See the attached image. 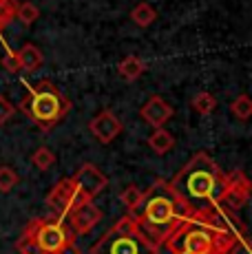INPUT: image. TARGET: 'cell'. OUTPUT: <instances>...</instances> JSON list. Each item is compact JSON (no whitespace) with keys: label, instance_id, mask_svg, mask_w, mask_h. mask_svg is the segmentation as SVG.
<instances>
[{"label":"cell","instance_id":"obj_6","mask_svg":"<svg viewBox=\"0 0 252 254\" xmlns=\"http://www.w3.org/2000/svg\"><path fill=\"white\" fill-rule=\"evenodd\" d=\"M25 232L31 234V239L42 248L47 254H58L66 243L75 241V234L71 228H66L64 219L53 214V217H40L27 223Z\"/></svg>","mask_w":252,"mask_h":254},{"label":"cell","instance_id":"obj_2","mask_svg":"<svg viewBox=\"0 0 252 254\" xmlns=\"http://www.w3.org/2000/svg\"><path fill=\"white\" fill-rule=\"evenodd\" d=\"M195 208L197 206H192L182 194H177V190L171 186V182L157 179L144 192L142 206L133 214L144 241L159 252V248L166 243V239L173 234V230L179 223L186 221L195 212Z\"/></svg>","mask_w":252,"mask_h":254},{"label":"cell","instance_id":"obj_20","mask_svg":"<svg viewBox=\"0 0 252 254\" xmlns=\"http://www.w3.org/2000/svg\"><path fill=\"white\" fill-rule=\"evenodd\" d=\"M40 18V9L36 7L33 2H18V7H16V20H20L25 27H31L33 22Z\"/></svg>","mask_w":252,"mask_h":254},{"label":"cell","instance_id":"obj_3","mask_svg":"<svg viewBox=\"0 0 252 254\" xmlns=\"http://www.w3.org/2000/svg\"><path fill=\"white\" fill-rule=\"evenodd\" d=\"M224 179L226 173H221V168L217 166L215 159L208 153L199 150L173 177L171 186L177 190V194H182L192 206L197 201H203L206 206H217L219 192L224 188Z\"/></svg>","mask_w":252,"mask_h":254},{"label":"cell","instance_id":"obj_24","mask_svg":"<svg viewBox=\"0 0 252 254\" xmlns=\"http://www.w3.org/2000/svg\"><path fill=\"white\" fill-rule=\"evenodd\" d=\"M16 7L18 0H0V29L16 20Z\"/></svg>","mask_w":252,"mask_h":254},{"label":"cell","instance_id":"obj_9","mask_svg":"<svg viewBox=\"0 0 252 254\" xmlns=\"http://www.w3.org/2000/svg\"><path fill=\"white\" fill-rule=\"evenodd\" d=\"M73 182H75L77 188H80V192L91 201V199L98 197L102 190L106 188L109 179H106V175L102 173L98 166H93V164H82L80 170L75 173Z\"/></svg>","mask_w":252,"mask_h":254},{"label":"cell","instance_id":"obj_12","mask_svg":"<svg viewBox=\"0 0 252 254\" xmlns=\"http://www.w3.org/2000/svg\"><path fill=\"white\" fill-rule=\"evenodd\" d=\"M173 113H175V111H173V106L168 104V102H164L159 95H153L151 100H148L146 104L139 109L142 120L146 122V124H151L153 128H162V126L173 117Z\"/></svg>","mask_w":252,"mask_h":254},{"label":"cell","instance_id":"obj_25","mask_svg":"<svg viewBox=\"0 0 252 254\" xmlns=\"http://www.w3.org/2000/svg\"><path fill=\"white\" fill-rule=\"evenodd\" d=\"M13 115H16V106H13L4 95H0V128H2Z\"/></svg>","mask_w":252,"mask_h":254},{"label":"cell","instance_id":"obj_19","mask_svg":"<svg viewBox=\"0 0 252 254\" xmlns=\"http://www.w3.org/2000/svg\"><path fill=\"white\" fill-rule=\"evenodd\" d=\"M142 199H144V192L137 188V186H128L120 192V201L128 208V212H137V208L142 206Z\"/></svg>","mask_w":252,"mask_h":254},{"label":"cell","instance_id":"obj_11","mask_svg":"<svg viewBox=\"0 0 252 254\" xmlns=\"http://www.w3.org/2000/svg\"><path fill=\"white\" fill-rule=\"evenodd\" d=\"M89 130L100 144H111V141L122 133V122L111 113V111L104 109L89 122Z\"/></svg>","mask_w":252,"mask_h":254},{"label":"cell","instance_id":"obj_18","mask_svg":"<svg viewBox=\"0 0 252 254\" xmlns=\"http://www.w3.org/2000/svg\"><path fill=\"white\" fill-rule=\"evenodd\" d=\"M230 113L237 117V120L241 122H248L250 115H252V100L246 93H241L239 97H235V100L230 102Z\"/></svg>","mask_w":252,"mask_h":254},{"label":"cell","instance_id":"obj_27","mask_svg":"<svg viewBox=\"0 0 252 254\" xmlns=\"http://www.w3.org/2000/svg\"><path fill=\"white\" fill-rule=\"evenodd\" d=\"M2 66L7 69L9 73H18V71H22L20 69V60H18V53L16 51H7L4 53V58H2Z\"/></svg>","mask_w":252,"mask_h":254},{"label":"cell","instance_id":"obj_28","mask_svg":"<svg viewBox=\"0 0 252 254\" xmlns=\"http://www.w3.org/2000/svg\"><path fill=\"white\" fill-rule=\"evenodd\" d=\"M58 254H82V250L77 248V243H75V241H71V243H66V246L62 248V250L58 252Z\"/></svg>","mask_w":252,"mask_h":254},{"label":"cell","instance_id":"obj_15","mask_svg":"<svg viewBox=\"0 0 252 254\" xmlns=\"http://www.w3.org/2000/svg\"><path fill=\"white\" fill-rule=\"evenodd\" d=\"M148 146L153 148V153L166 155L175 148V137H173L166 128H155V133L148 137Z\"/></svg>","mask_w":252,"mask_h":254},{"label":"cell","instance_id":"obj_16","mask_svg":"<svg viewBox=\"0 0 252 254\" xmlns=\"http://www.w3.org/2000/svg\"><path fill=\"white\" fill-rule=\"evenodd\" d=\"M130 20L137 24V27L146 29V27H151V24L157 20V11H155L153 4H148V2H137V4L133 7V11H130Z\"/></svg>","mask_w":252,"mask_h":254},{"label":"cell","instance_id":"obj_29","mask_svg":"<svg viewBox=\"0 0 252 254\" xmlns=\"http://www.w3.org/2000/svg\"><path fill=\"white\" fill-rule=\"evenodd\" d=\"M0 31H2V29H0Z\"/></svg>","mask_w":252,"mask_h":254},{"label":"cell","instance_id":"obj_17","mask_svg":"<svg viewBox=\"0 0 252 254\" xmlns=\"http://www.w3.org/2000/svg\"><path fill=\"white\" fill-rule=\"evenodd\" d=\"M192 109H195L199 115H210V113H215V109H217V97L212 95V93H208V91L197 93V95L192 97Z\"/></svg>","mask_w":252,"mask_h":254},{"label":"cell","instance_id":"obj_5","mask_svg":"<svg viewBox=\"0 0 252 254\" xmlns=\"http://www.w3.org/2000/svg\"><path fill=\"white\" fill-rule=\"evenodd\" d=\"M89 254H157V250L144 241L135 214L128 212L109 232L102 234L95 246H91Z\"/></svg>","mask_w":252,"mask_h":254},{"label":"cell","instance_id":"obj_1","mask_svg":"<svg viewBox=\"0 0 252 254\" xmlns=\"http://www.w3.org/2000/svg\"><path fill=\"white\" fill-rule=\"evenodd\" d=\"M235 217L219 206H197L195 212L166 239L171 254H226L239 234Z\"/></svg>","mask_w":252,"mask_h":254},{"label":"cell","instance_id":"obj_7","mask_svg":"<svg viewBox=\"0 0 252 254\" xmlns=\"http://www.w3.org/2000/svg\"><path fill=\"white\" fill-rule=\"evenodd\" d=\"M82 201H89L84 194L80 192V188L75 186L73 179L64 177L60 179L47 194V206L53 210V214L58 217H66L75 206H80Z\"/></svg>","mask_w":252,"mask_h":254},{"label":"cell","instance_id":"obj_21","mask_svg":"<svg viewBox=\"0 0 252 254\" xmlns=\"http://www.w3.org/2000/svg\"><path fill=\"white\" fill-rule=\"evenodd\" d=\"M31 164L36 166L38 170H42V173H45V170H49L51 166L56 164V155H53L49 148H45V146H40V148H38L36 153L31 155Z\"/></svg>","mask_w":252,"mask_h":254},{"label":"cell","instance_id":"obj_14","mask_svg":"<svg viewBox=\"0 0 252 254\" xmlns=\"http://www.w3.org/2000/svg\"><path fill=\"white\" fill-rule=\"evenodd\" d=\"M144 71H146V64H144V62L139 60L137 56H128V58H124V60L118 64L120 77H122V80H126V82H135V80H139V77L144 75Z\"/></svg>","mask_w":252,"mask_h":254},{"label":"cell","instance_id":"obj_8","mask_svg":"<svg viewBox=\"0 0 252 254\" xmlns=\"http://www.w3.org/2000/svg\"><path fill=\"white\" fill-rule=\"evenodd\" d=\"M250 199V179L246 177L244 170L228 173L224 179V188L219 192L217 206H226L228 210H239L248 203Z\"/></svg>","mask_w":252,"mask_h":254},{"label":"cell","instance_id":"obj_26","mask_svg":"<svg viewBox=\"0 0 252 254\" xmlns=\"http://www.w3.org/2000/svg\"><path fill=\"white\" fill-rule=\"evenodd\" d=\"M226 254H252L250 243H248V239H246V234H239V237L232 241V246L228 248Z\"/></svg>","mask_w":252,"mask_h":254},{"label":"cell","instance_id":"obj_13","mask_svg":"<svg viewBox=\"0 0 252 254\" xmlns=\"http://www.w3.org/2000/svg\"><path fill=\"white\" fill-rule=\"evenodd\" d=\"M16 53H18V60H20V69H25V71L40 69L42 62H45V53H42L36 45H31V42L22 45Z\"/></svg>","mask_w":252,"mask_h":254},{"label":"cell","instance_id":"obj_4","mask_svg":"<svg viewBox=\"0 0 252 254\" xmlns=\"http://www.w3.org/2000/svg\"><path fill=\"white\" fill-rule=\"evenodd\" d=\"M18 109L25 113L40 130H53L71 111V102L53 82L42 80L29 86L27 95L20 100Z\"/></svg>","mask_w":252,"mask_h":254},{"label":"cell","instance_id":"obj_22","mask_svg":"<svg viewBox=\"0 0 252 254\" xmlns=\"http://www.w3.org/2000/svg\"><path fill=\"white\" fill-rule=\"evenodd\" d=\"M18 173L11 166H0V192H11L18 186Z\"/></svg>","mask_w":252,"mask_h":254},{"label":"cell","instance_id":"obj_10","mask_svg":"<svg viewBox=\"0 0 252 254\" xmlns=\"http://www.w3.org/2000/svg\"><path fill=\"white\" fill-rule=\"evenodd\" d=\"M66 217H69L71 232L77 237V234L91 232L95 226H98L102 221V210L98 206H93V201H82L80 206H75Z\"/></svg>","mask_w":252,"mask_h":254},{"label":"cell","instance_id":"obj_23","mask_svg":"<svg viewBox=\"0 0 252 254\" xmlns=\"http://www.w3.org/2000/svg\"><path fill=\"white\" fill-rule=\"evenodd\" d=\"M16 252H18V254H47V252H42V248L38 246L36 241H33L29 232H22L20 237H18V241H16Z\"/></svg>","mask_w":252,"mask_h":254}]
</instances>
